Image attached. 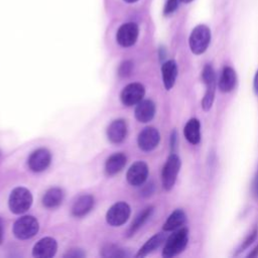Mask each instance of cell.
Wrapping results in <instances>:
<instances>
[{"instance_id": "6da1fadb", "label": "cell", "mask_w": 258, "mask_h": 258, "mask_svg": "<svg viewBox=\"0 0 258 258\" xmlns=\"http://www.w3.org/2000/svg\"><path fill=\"white\" fill-rule=\"evenodd\" d=\"M188 241V230L186 228H179L168 237L164 248L162 250V256L164 258H171L186 247Z\"/></svg>"}, {"instance_id": "7a4b0ae2", "label": "cell", "mask_w": 258, "mask_h": 258, "mask_svg": "<svg viewBox=\"0 0 258 258\" xmlns=\"http://www.w3.org/2000/svg\"><path fill=\"white\" fill-rule=\"evenodd\" d=\"M32 204L31 192L22 186L15 187L9 196V209L14 214L25 213Z\"/></svg>"}, {"instance_id": "3957f363", "label": "cell", "mask_w": 258, "mask_h": 258, "mask_svg": "<svg viewBox=\"0 0 258 258\" xmlns=\"http://www.w3.org/2000/svg\"><path fill=\"white\" fill-rule=\"evenodd\" d=\"M211 31L204 24L196 26L189 35V47L195 54H202L206 51L210 44Z\"/></svg>"}, {"instance_id": "277c9868", "label": "cell", "mask_w": 258, "mask_h": 258, "mask_svg": "<svg viewBox=\"0 0 258 258\" xmlns=\"http://www.w3.org/2000/svg\"><path fill=\"white\" fill-rule=\"evenodd\" d=\"M39 225L37 220L32 216H23L13 225V234L20 240L30 239L38 232Z\"/></svg>"}, {"instance_id": "5b68a950", "label": "cell", "mask_w": 258, "mask_h": 258, "mask_svg": "<svg viewBox=\"0 0 258 258\" xmlns=\"http://www.w3.org/2000/svg\"><path fill=\"white\" fill-rule=\"evenodd\" d=\"M202 79L207 87L205 96L202 101V107L205 111H208L211 109L214 103L215 92H216V74L211 64H206L204 67L203 73H202Z\"/></svg>"}, {"instance_id": "8992f818", "label": "cell", "mask_w": 258, "mask_h": 258, "mask_svg": "<svg viewBox=\"0 0 258 258\" xmlns=\"http://www.w3.org/2000/svg\"><path fill=\"white\" fill-rule=\"evenodd\" d=\"M179 168H180L179 157L175 153H171L168 156L162 168V173H161V180H162V185L164 189L169 190L172 188V186L175 183Z\"/></svg>"}, {"instance_id": "52a82bcc", "label": "cell", "mask_w": 258, "mask_h": 258, "mask_svg": "<svg viewBox=\"0 0 258 258\" xmlns=\"http://www.w3.org/2000/svg\"><path fill=\"white\" fill-rule=\"evenodd\" d=\"M131 209L125 202H119L113 205L106 214V220L109 225L118 227L123 225L130 217Z\"/></svg>"}, {"instance_id": "ba28073f", "label": "cell", "mask_w": 258, "mask_h": 258, "mask_svg": "<svg viewBox=\"0 0 258 258\" xmlns=\"http://www.w3.org/2000/svg\"><path fill=\"white\" fill-rule=\"evenodd\" d=\"M145 89L140 83H131L127 85L121 92V101L125 106H133L138 104L144 97Z\"/></svg>"}, {"instance_id": "9c48e42d", "label": "cell", "mask_w": 258, "mask_h": 258, "mask_svg": "<svg viewBox=\"0 0 258 258\" xmlns=\"http://www.w3.org/2000/svg\"><path fill=\"white\" fill-rule=\"evenodd\" d=\"M51 154L46 148H38L28 157V166L34 172L45 170L50 164Z\"/></svg>"}, {"instance_id": "30bf717a", "label": "cell", "mask_w": 258, "mask_h": 258, "mask_svg": "<svg viewBox=\"0 0 258 258\" xmlns=\"http://www.w3.org/2000/svg\"><path fill=\"white\" fill-rule=\"evenodd\" d=\"M138 26L136 23L128 22L123 24L117 31V42L123 47H129L133 45L138 37Z\"/></svg>"}, {"instance_id": "8fae6325", "label": "cell", "mask_w": 258, "mask_h": 258, "mask_svg": "<svg viewBox=\"0 0 258 258\" xmlns=\"http://www.w3.org/2000/svg\"><path fill=\"white\" fill-rule=\"evenodd\" d=\"M159 140H160L159 132L154 127L144 128L139 133L138 138H137L138 146L143 151L153 150L158 145Z\"/></svg>"}, {"instance_id": "7c38bea8", "label": "cell", "mask_w": 258, "mask_h": 258, "mask_svg": "<svg viewBox=\"0 0 258 258\" xmlns=\"http://www.w3.org/2000/svg\"><path fill=\"white\" fill-rule=\"evenodd\" d=\"M148 176V166L143 161L133 163L127 171L126 177L131 185L139 186L145 182Z\"/></svg>"}, {"instance_id": "4fadbf2b", "label": "cell", "mask_w": 258, "mask_h": 258, "mask_svg": "<svg viewBox=\"0 0 258 258\" xmlns=\"http://www.w3.org/2000/svg\"><path fill=\"white\" fill-rule=\"evenodd\" d=\"M57 243L53 238L45 237L40 239L32 249V255L36 258H50L54 256Z\"/></svg>"}, {"instance_id": "5bb4252c", "label": "cell", "mask_w": 258, "mask_h": 258, "mask_svg": "<svg viewBox=\"0 0 258 258\" xmlns=\"http://www.w3.org/2000/svg\"><path fill=\"white\" fill-rule=\"evenodd\" d=\"M127 135V124L123 119L114 120L107 129V136L112 143L122 142Z\"/></svg>"}, {"instance_id": "9a60e30c", "label": "cell", "mask_w": 258, "mask_h": 258, "mask_svg": "<svg viewBox=\"0 0 258 258\" xmlns=\"http://www.w3.org/2000/svg\"><path fill=\"white\" fill-rule=\"evenodd\" d=\"M155 115V104L151 100H141L135 108V117L141 123L149 122Z\"/></svg>"}, {"instance_id": "2e32d148", "label": "cell", "mask_w": 258, "mask_h": 258, "mask_svg": "<svg viewBox=\"0 0 258 258\" xmlns=\"http://www.w3.org/2000/svg\"><path fill=\"white\" fill-rule=\"evenodd\" d=\"M127 157L122 152L114 153L108 157L105 163V171L108 175L116 174L117 172L121 171L123 167L126 165Z\"/></svg>"}, {"instance_id": "e0dca14e", "label": "cell", "mask_w": 258, "mask_h": 258, "mask_svg": "<svg viewBox=\"0 0 258 258\" xmlns=\"http://www.w3.org/2000/svg\"><path fill=\"white\" fill-rule=\"evenodd\" d=\"M94 207V198L90 195H83L77 199L72 207V214L75 217H84Z\"/></svg>"}, {"instance_id": "ac0fdd59", "label": "cell", "mask_w": 258, "mask_h": 258, "mask_svg": "<svg viewBox=\"0 0 258 258\" xmlns=\"http://www.w3.org/2000/svg\"><path fill=\"white\" fill-rule=\"evenodd\" d=\"M162 81L164 88L166 90H170L176 80L177 77V66L174 60H167L161 67Z\"/></svg>"}, {"instance_id": "d6986e66", "label": "cell", "mask_w": 258, "mask_h": 258, "mask_svg": "<svg viewBox=\"0 0 258 258\" xmlns=\"http://www.w3.org/2000/svg\"><path fill=\"white\" fill-rule=\"evenodd\" d=\"M236 82H237V77H236L235 71L230 67H225L219 79L218 86L220 91L223 93L231 92L235 88Z\"/></svg>"}, {"instance_id": "ffe728a7", "label": "cell", "mask_w": 258, "mask_h": 258, "mask_svg": "<svg viewBox=\"0 0 258 258\" xmlns=\"http://www.w3.org/2000/svg\"><path fill=\"white\" fill-rule=\"evenodd\" d=\"M183 134L190 144H198L201 140V124L197 118H191L184 126Z\"/></svg>"}, {"instance_id": "44dd1931", "label": "cell", "mask_w": 258, "mask_h": 258, "mask_svg": "<svg viewBox=\"0 0 258 258\" xmlns=\"http://www.w3.org/2000/svg\"><path fill=\"white\" fill-rule=\"evenodd\" d=\"M63 196L64 194L61 188L51 187L44 194L42 199V204L44 205V207L49 209L56 208L61 204L63 200Z\"/></svg>"}, {"instance_id": "7402d4cb", "label": "cell", "mask_w": 258, "mask_h": 258, "mask_svg": "<svg viewBox=\"0 0 258 258\" xmlns=\"http://www.w3.org/2000/svg\"><path fill=\"white\" fill-rule=\"evenodd\" d=\"M185 220H186V216L184 212L179 209L175 210L169 215V217L165 221L163 225V230L166 232L177 230L185 223Z\"/></svg>"}, {"instance_id": "603a6c76", "label": "cell", "mask_w": 258, "mask_h": 258, "mask_svg": "<svg viewBox=\"0 0 258 258\" xmlns=\"http://www.w3.org/2000/svg\"><path fill=\"white\" fill-rule=\"evenodd\" d=\"M164 240H165V235L163 233L155 234L149 240H147L145 244L139 249L138 253L136 254V257H144L149 253L153 252L164 242Z\"/></svg>"}, {"instance_id": "cb8c5ba5", "label": "cell", "mask_w": 258, "mask_h": 258, "mask_svg": "<svg viewBox=\"0 0 258 258\" xmlns=\"http://www.w3.org/2000/svg\"><path fill=\"white\" fill-rule=\"evenodd\" d=\"M153 210H154L153 207H148L136 216V218L134 219V221L132 222V224L130 225V227L128 229L127 234H128L129 237L134 235L144 225V223L151 217V215L153 213Z\"/></svg>"}, {"instance_id": "d4e9b609", "label": "cell", "mask_w": 258, "mask_h": 258, "mask_svg": "<svg viewBox=\"0 0 258 258\" xmlns=\"http://www.w3.org/2000/svg\"><path fill=\"white\" fill-rule=\"evenodd\" d=\"M102 256L104 257H126L128 256V254L126 253V251L118 246L109 244L106 245L103 249H102Z\"/></svg>"}, {"instance_id": "484cf974", "label": "cell", "mask_w": 258, "mask_h": 258, "mask_svg": "<svg viewBox=\"0 0 258 258\" xmlns=\"http://www.w3.org/2000/svg\"><path fill=\"white\" fill-rule=\"evenodd\" d=\"M132 69H133V63L130 60H125L120 64L118 69V75L120 77H128L131 74Z\"/></svg>"}, {"instance_id": "4316f807", "label": "cell", "mask_w": 258, "mask_h": 258, "mask_svg": "<svg viewBox=\"0 0 258 258\" xmlns=\"http://www.w3.org/2000/svg\"><path fill=\"white\" fill-rule=\"evenodd\" d=\"M256 237H257V230H254L251 234H249V236L245 239V241H244V242L241 244V246L238 248L237 253H240V252L244 251L246 248H248V247L255 241Z\"/></svg>"}, {"instance_id": "83f0119b", "label": "cell", "mask_w": 258, "mask_h": 258, "mask_svg": "<svg viewBox=\"0 0 258 258\" xmlns=\"http://www.w3.org/2000/svg\"><path fill=\"white\" fill-rule=\"evenodd\" d=\"M177 0H167L165 6H164V15H169L172 12L175 11L177 8Z\"/></svg>"}, {"instance_id": "f1b7e54d", "label": "cell", "mask_w": 258, "mask_h": 258, "mask_svg": "<svg viewBox=\"0 0 258 258\" xmlns=\"http://www.w3.org/2000/svg\"><path fill=\"white\" fill-rule=\"evenodd\" d=\"M84 256H85V253L81 249H72L70 252H68L64 255V257H73V258L84 257Z\"/></svg>"}, {"instance_id": "f546056e", "label": "cell", "mask_w": 258, "mask_h": 258, "mask_svg": "<svg viewBox=\"0 0 258 258\" xmlns=\"http://www.w3.org/2000/svg\"><path fill=\"white\" fill-rule=\"evenodd\" d=\"M252 192L253 195L258 199V174L254 178V181L252 183Z\"/></svg>"}, {"instance_id": "4dcf8cb0", "label": "cell", "mask_w": 258, "mask_h": 258, "mask_svg": "<svg viewBox=\"0 0 258 258\" xmlns=\"http://www.w3.org/2000/svg\"><path fill=\"white\" fill-rule=\"evenodd\" d=\"M3 236H4V229H3V221L0 218V244L3 242Z\"/></svg>"}, {"instance_id": "1f68e13d", "label": "cell", "mask_w": 258, "mask_h": 258, "mask_svg": "<svg viewBox=\"0 0 258 258\" xmlns=\"http://www.w3.org/2000/svg\"><path fill=\"white\" fill-rule=\"evenodd\" d=\"M254 90H255V93L258 95V71L256 72V75L254 78Z\"/></svg>"}, {"instance_id": "d6a6232c", "label": "cell", "mask_w": 258, "mask_h": 258, "mask_svg": "<svg viewBox=\"0 0 258 258\" xmlns=\"http://www.w3.org/2000/svg\"><path fill=\"white\" fill-rule=\"evenodd\" d=\"M257 252H258V246L253 250V252H251L248 256L249 257H253V256H257Z\"/></svg>"}, {"instance_id": "836d02e7", "label": "cell", "mask_w": 258, "mask_h": 258, "mask_svg": "<svg viewBox=\"0 0 258 258\" xmlns=\"http://www.w3.org/2000/svg\"><path fill=\"white\" fill-rule=\"evenodd\" d=\"M126 2H128V3H133V2H136L137 0H125Z\"/></svg>"}, {"instance_id": "e575fe53", "label": "cell", "mask_w": 258, "mask_h": 258, "mask_svg": "<svg viewBox=\"0 0 258 258\" xmlns=\"http://www.w3.org/2000/svg\"><path fill=\"white\" fill-rule=\"evenodd\" d=\"M180 1H182V2H185V3H188V2H190V1H192V0H180Z\"/></svg>"}]
</instances>
